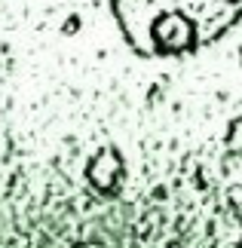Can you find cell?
Listing matches in <instances>:
<instances>
[{
    "instance_id": "obj_1",
    "label": "cell",
    "mask_w": 242,
    "mask_h": 248,
    "mask_svg": "<svg viewBox=\"0 0 242 248\" xmlns=\"http://www.w3.org/2000/svg\"><path fill=\"white\" fill-rule=\"evenodd\" d=\"M126 40L144 55L196 52L242 22V0H111Z\"/></svg>"
}]
</instances>
